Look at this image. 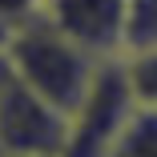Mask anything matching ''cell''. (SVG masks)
<instances>
[{
	"label": "cell",
	"instance_id": "1",
	"mask_svg": "<svg viewBox=\"0 0 157 157\" xmlns=\"http://www.w3.org/2000/svg\"><path fill=\"white\" fill-rule=\"evenodd\" d=\"M4 56H8L12 77L28 85L33 93H40L44 101H52L60 113L77 109V101L85 97V89L93 85V77L101 69V56H93L89 48L69 40L44 16L12 28Z\"/></svg>",
	"mask_w": 157,
	"mask_h": 157
},
{
	"label": "cell",
	"instance_id": "2",
	"mask_svg": "<svg viewBox=\"0 0 157 157\" xmlns=\"http://www.w3.org/2000/svg\"><path fill=\"white\" fill-rule=\"evenodd\" d=\"M133 109H137V97H133L129 73H125V60L121 56L101 60L93 85L69 113L65 157H105L117 133L125 129V121L133 117Z\"/></svg>",
	"mask_w": 157,
	"mask_h": 157
},
{
	"label": "cell",
	"instance_id": "3",
	"mask_svg": "<svg viewBox=\"0 0 157 157\" xmlns=\"http://www.w3.org/2000/svg\"><path fill=\"white\" fill-rule=\"evenodd\" d=\"M69 141V113L52 101L8 77L0 85V153H40L65 157Z\"/></svg>",
	"mask_w": 157,
	"mask_h": 157
},
{
	"label": "cell",
	"instance_id": "4",
	"mask_svg": "<svg viewBox=\"0 0 157 157\" xmlns=\"http://www.w3.org/2000/svg\"><path fill=\"white\" fill-rule=\"evenodd\" d=\"M44 20L101 60L125 56L129 0H44Z\"/></svg>",
	"mask_w": 157,
	"mask_h": 157
},
{
	"label": "cell",
	"instance_id": "5",
	"mask_svg": "<svg viewBox=\"0 0 157 157\" xmlns=\"http://www.w3.org/2000/svg\"><path fill=\"white\" fill-rule=\"evenodd\" d=\"M105 157H157V109L137 105Z\"/></svg>",
	"mask_w": 157,
	"mask_h": 157
},
{
	"label": "cell",
	"instance_id": "6",
	"mask_svg": "<svg viewBox=\"0 0 157 157\" xmlns=\"http://www.w3.org/2000/svg\"><path fill=\"white\" fill-rule=\"evenodd\" d=\"M125 73H129L133 97L137 105L157 109V48H141V52H125Z\"/></svg>",
	"mask_w": 157,
	"mask_h": 157
},
{
	"label": "cell",
	"instance_id": "7",
	"mask_svg": "<svg viewBox=\"0 0 157 157\" xmlns=\"http://www.w3.org/2000/svg\"><path fill=\"white\" fill-rule=\"evenodd\" d=\"M157 48V0H129V24H125V52Z\"/></svg>",
	"mask_w": 157,
	"mask_h": 157
},
{
	"label": "cell",
	"instance_id": "8",
	"mask_svg": "<svg viewBox=\"0 0 157 157\" xmlns=\"http://www.w3.org/2000/svg\"><path fill=\"white\" fill-rule=\"evenodd\" d=\"M44 16V0H0V24L20 28L24 20Z\"/></svg>",
	"mask_w": 157,
	"mask_h": 157
},
{
	"label": "cell",
	"instance_id": "9",
	"mask_svg": "<svg viewBox=\"0 0 157 157\" xmlns=\"http://www.w3.org/2000/svg\"><path fill=\"white\" fill-rule=\"evenodd\" d=\"M8 77H12V69H8V56H4V52H0V85H4Z\"/></svg>",
	"mask_w": 157,
	"mask_h": 157
},
{
	"label": "cell",
	"instance_id": "10",
	"mask_svg": "<svg viewBox=\"0 0 157 157\" xmlns=\"http://www.w3.org/2000/svg\"><path fill=\"white\" fill-rule=\"evenodd\" d=\"M0 157H40V153H0Z\"/></svg>",
	"mask_w": 157,
	"mask_h": 157
}]
</instances>
